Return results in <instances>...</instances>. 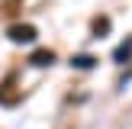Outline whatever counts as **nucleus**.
I'll list each match as a JSON object with an SVG mask.
<instances>
[{
	"instance_id": "nucleus-1",
	"label": "nucleus",
	"mask_w": 132,
	"mask_h": 129,
	"mask_svg": "<svg viewBox=\"0 0 132 129\" xmlns=\"http://www.w3.org/2000/svg\"><path fill=\"white\" fill-rule=\"evenodd\" d=\"M6 36H10V42H36V26H29V23H16V26H10L6 29Z\"/></svg>"
},
{
	"instance_id": "nucleus-2",
	"label": "nucleus",
	"mask_w": 132,
	"mask_h": 129,
	"mask_svg": "<svg viewBox=\"0 0 132 129\" xmlns=\"http://www.w3.org/2000/svg\"><path fill=\"white\" fill-rule=\"evenodd\" d=\"M29 61L36 64V68H45V64L55 61V52H48V49H36V52L29 55Z\"/></svg>"
},
{
	"instance_id": "nucleus-3",
	"label": "nucleus",
	"mask_w": 132,
	"mask_h": 129,
	"mask_svg": "<svg viewBox=\"0 0 132 129\" xmlns=\"http://www.w3.org/2000/svg\"><path fill=\"white\" fill-rule=\"evenodd\" d=\"M132 58V39H126L122 45H116V52H113V61H119V64H126Z\"/></svg>"
},
{
	"instance_id": "nucleus-4",
	"label": "nucleus",
	"mask_w": 132,
	"mask_h": 129,
	"mask_svg": "<svg viewBox=\"0 0 132 129\" xmlns=\"http://www.w3.org/2000/svg\"><path fill=\"white\" fill-rule=\"evenodd\" d=\"M94 61H97V58H90V55H77V58H71V64H74V68H94Z\"/></svg>"
},
{
	"instance_id": "nucleus-5",
	"label": "nucleus",
	"mask_w": 132,
	"mask_h": 129,
	"mask_svg": "<svg viewBox=\"0 0 132 129\" xmlns=\"http://www.w3.org/2000/svg\"><path fill=\"white\" fill-rule=\"evenodd\" d=\"M94 32H97V36H103V32H110V19H106V16L94 19Z\"/></svg>"
},
{
	"instance_id": "nucleus-6",
	"label": "nucleus",
	"mask_w": 132,
	"mask_h": 129,
	"mask_svg": "<svg viewBox=\"0 0 132 129\" xmlns=\"http://www.w3.org/2000/svg\"><path fill=\"white\" fill-rule=\"evenodd\" d=\"M19 0H0V13H13Z\"/></svg>"
},
{
	"instance_id": "nucleus-7",
	"label": "nucleus",
	"mask_w": 132,
	"mask_h": 129,
	"mask_svg": "<svg viewBox=\"0 0 132 129\" xmlns=\"http://www.w3.org/2000/svg\"><path fill=\"white\" fill-rule=\"evenodd\" d=\"M6 87H13V77H6ZM0 100H3V103H13V100H16V97H13L10 90H3V97H0Z\"/></svg>"
}]
</instances>
